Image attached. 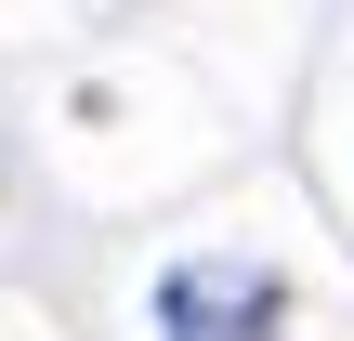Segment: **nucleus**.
Instances as JSON below:
<instances>
[{"label":"nucleus","instance_id":"nucleus-1","mask_svg":"<svg viewBox=\"0 0 354 341\" xmlns=\"http://www.w3.org/2000/svg\"><path fill=\"white\" fill-rule=\"evenodd\" d=\"M289 329V276L250 250H197L158 276V341H276Z\"/></svg>","mask_w":354,"mask_h":341}]
</instances>
